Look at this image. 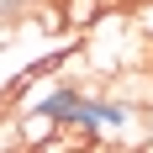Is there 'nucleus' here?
<instances>
[{
	"label": "nucleus",
	"mask_w": 153,
	"mask_h": 153,
	"mask_svg": "<svg viewBox=\"0 0 153 153\" xmlns=\"http://www.w3.org/2000/svg\"><path fill=\"white\" fill-rule=\"evenodd\" d=\"M27 5H32V0H0V27H21Z\"/></svg>",
	"instance_id": "nucleus-4"
},
{
	"label": "nucleus",
	"mask_w": 153,
	"mask_h": 153,
	"mask_svg": "<svg viewBox=\"0 0 153 153\" xmlns=\"http://www.w3.org/2000/svg\"><path fill=\"white\" fill-rule=\"evenodd\" d=\"M16 137H21V153H37L48 137H58V122H53V116H42V111H27V116H21V127H16Z\"/></svg>",
	"instance_id": "nucleus-2"
},
{
	"label": "nucleus",
	"mask_w": 153,
	"mask_h": 153,
	"mask_svg": "<svg viewBox=\"0 0 153 153\" xmlns=\"http://www.w3.org/2000/svg\"><path fill=\"white\" fill-rule=\"evenodd\" d=\"M116 5H148V0H116Z\"/></svg>",
	"instance_id": "nucleus-5"
},
{
	"label": "nucleus",
	"mask_w": 153,
	"mask_h": 153,
	"mask_svg": "<svg viewBox=\"0 0 153 153\" xmlns=\"http://www.w3.org/2000/svg\"><path fill=\"white\" fill-rule=\"evenodd\" d=\"M58 16H63V27L85 32V27H95L106 16V0H58Z\"/></svg>",
	"instance_id": "nucleus-3"
},
{
	"label": "nucleus",
	"mask_w": 153,
	"mask_h": 153,
	"mask_svg": "<svg viewBox=\"0 0 153 153\" xmlns=\"http://www.w3.org/2000/svg\"><path fill=\"white\" fill-rule=\"evenodd\" d=\"M85 100H90V95L79 90V85H48V90L32 100V111L53 116V122H58V132H63V127H74V111L85 106Z\"/></svg>",
	"instance_id": "nucleus-1"
}]
</instances>
